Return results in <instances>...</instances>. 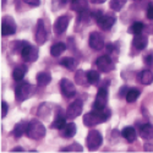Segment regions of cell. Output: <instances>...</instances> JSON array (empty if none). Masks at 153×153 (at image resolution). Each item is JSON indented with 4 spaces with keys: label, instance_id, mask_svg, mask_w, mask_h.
Segmentation results:
<instances>
[{
    "label": "cell",
    "instance_id": "6da1fadb",
    "mask_svg": "<svg viewBox=\"0 0 153 153\" xmlns=\"http://www.w3.org/2000/svg\"><path fill=\"white\" fill-rule=\"evenodd\" d=\"M110 109L105 108L102 111H97V110H92L90 113H87L83 115V124L88 127L96 126L98 124H103L105 123L109 118H110Z\"/></svg>",
    "mask_w": 153,
    "mask_h": 153
},
{
    "label": "cell",
    "instance_id": "7a4b0ae2",
    "mask_svg": "<svg viewBox=\"0 0 153 153\" xmlns=\"http://www.w3.org/2000/svg\"><path fill=\"white\" fill-rule=\"evenodd\" d=\"M45 126L39 121V120H32L28 123V127H27V137L32 138V140H42L45 136Z\"/></svg>",
    "mask_w": 153,
    "mask_h": 153
},
{
    "label": "cell",
    "instance_id": "3957f363",
    "mask_svg": "<svg viewBox=\"0 0 153 153\" xmlns=\"http://www.w3.org/2000/svg\"><path fill=\"white\" fill-rule=\"evenodd\" d=\"M33 93V86L30 85L26 81H19V83L15 87V97L19 102H23L28 99Z\"/></svg>",
    "mask_w": 153,
    "mask_h": 153
},
{
    "label": "cell",
    "instance_id": "277c9868",
    "mask_svg": "<svg viewBox=\"0 0 153 153\" xmlns=\"http://www.w3.org/2000/svg\"><path fill=\"white\" fill-rule=\"evenodd\" d=\"M107 103H108V90H107V85L100 87L97 96H96V100L93 103V110L97 111H102L107 108Z\"/></svg>",
    "mask_w": 153,
    "mask_h": 153
},
{
    "label": "cell",
    "instance_id": "5b68a950",
    "mask_svg": "<svg viewBox=\"0 0 153 153\" xmlns=\"http://www.w3.org/2000/svg\"><path fill=\"white\" fill-rule=\"evenodd\" d=\"M86 143L90 151H96L103 143V136L98 130H91L86 137Z\"/></svg>",
    "mask_w": 153,
    "mask_h": 153
},
{
    "label": "cell",
    "instance_id": "8992f818",
    "mask_svg": "<svg viewBox=\"0 0 153 153\" xmlns=\"http://www.w3.org/2000/svg\"><path fill=\"white\" fill-rule=\"evenodd\" d=\"M96 65L98 68V71L103 72V74H107V72H110L111 70H114L115 65H114L113 60L108 56V55H102L97 59L96 61Z\"/></svg>",
    "mask_w": 153,
    "mask_h": 153
},
{
    "label": "cell",
    "instance_id": "52a82bcc",
    "mask_svg": "<svg viewBox=\"0 0 153 153\" xmlns=\"http://www.w3.org/2000/svg\"><path fill=\"white\" fill-rule=\"evenodd\" d=\"M16 32V23L15 20L10 16H4L1 19V36H11Z\"/></svg>",
    "mask_w": 153,
    "mask_h": 153
},
{
    "label": "cell",
    "instance_id": "ba28073f",
    "mask_svg": "<svg viewBox=\"0 0 153 153\" xmlns=\"http://www.w3.org/2000/svg\"><path fill=\"white\" fill-rule=\"evenodd\" d=\"M82 108H83V103H82V100L81 99H76L74 100L72 103L66 109V118L68 119H75V118H77L81 115V113H82Z\"/></svg>",
    "mask_w": 153,
    "mask_h": 153
},
{
    "label": "cell",
    "instance_id": "9c48e42d",
    "mask_svg": "<svg viewBox=\"0 0 153 153\" xmlns=\"http://www.w3.org/2000/svg\"><path fill=\"white\" fill-rule=\"evenodd\" d=\"M59 87H60V91L65 98H72L76 94L75 85L68 79H61L59 82Z\"/></svg>",
    "mask_w": 153,
    "mask_h": 153
},
{
    "label": "cell",
    "instance_id": "30bf717a",
    "mask_svg": "<svg viewBox=\"0 0 153 153\" xmlns=\"http://www.w3.org/2000/svg\"><path fill=\"white\" fill-rule=\"evenodd\" d=\"M69 23H70V17L64 15V16H60L56 19V21L54 22V26H53V30L55 32L56 36H61L66 32L68 27H69Z\"/></svg>",
    "mask_w": 153,
    "mask_h": 153
},
{
    "label": "cell",
    "instance_id": "8fae6325",
    "mask_svg": "<svg viewBox=\"0 0 153 153\" xmlns=\"http://www.w3.org/2000/svg\"><path fill=\"white\" fill-rule=\"evenodd\" d=\"M21 56L25 61L27 62H34L38 59V49L34 45L27 44L21 50Z\"/></svg>",
    "mask_w": 153,
    "mask_h": 153
},
{
    "label": "cell",
    "instance_id": "7c38bea8",
    "mask_svg": "<svg viewBox=\"0 0 153 153\" xmlns=\"http://www.w3.org/2000/svg\"><path fill=\"white\" fill-rule=\"evenodd\" d=\"M88 44L94 50H100L105 47L104 39L99 32H92L90 34V37H88Z\"/></svg>",
    "mask_w": 153,
    "mask_h": 153
},
{
    "label": "cell",
    "instance_id": "4fadbf2b",
    "mask_svg": "<svg viewBox=\"0 0 153 153\" xmlns=\"http://www.w3.org/2000/svg\"><path fill=\"white\" fill-rule=\"evenodd\" d=\"M115 21H117V19L114 15H102L97 20V26L103 31H108L114 26Z\"/></svg>",
    "mask_w": 153,
    "mask_h": 153
},
{
    "label": "cell",
    "instance_id": "5bb4252c",
    "mask_svg": "<svg viewBox=\"0 0 153 153\" xmlns=\"http://www.w3.org/2000/svg\"><path fill=\"white\" fill-rule=\"evenodd\" d=\"M47 41V31L44 26V21L43 20H38L37 21V26H36V42L42 45Z\"/></svg>",
    "mask_w": 153,
    "mask_h": 153
},
{
    "label": "cell",
    "instance_id": "9a60e30c",
    "mask_svg": "<svg viewBox=\"0 0 153 153\" xmlns=\"http://www.w3.org/2000/svg\"><path fill=\"white\" fill-rule=\"evenodd\" d=\"M148 44V38L147 36L140 33V34H135L134 39H132V45L137 49V50H143Z\"/></svg>",
    "mask_w": 153,
    "mask_h": 153
},
{
    "label": "cell",
    "instance_id": "2e32d148",
    "mask_svg": "<svg viewBox=\"0 0 153 153\" xmlns=\"http://www.w3.org/2000/svg\"><path fill=\"white\" fill-rule=\"evenodd\" d=\"M137 81L145 86L153 83V72L149 70H143L137 74Z\"/></svg>",
    "mask_w": 153,
    "mask_h": 153
},
{
    "label": "cell",
    "instance_id": "e0dca14e",
    "mask_svg": "<svg viewBox=\"0 0 153 153\" xmlns=\"http://www.w3.org/2000/svg\"><path fill=\"white\" fill-rule=\"evenodd\" d=\"M36 81H37V85L39 87H44V86L49 85L50 81H52V75H50L49 72H45V71H41V72L37 74Z\"/></svg>",
    "mask_w": 153,
    "mask_h": 153
},
{
    "label": "cell",
    "instance_id": "ac0fdd59",
    "mask_svg": "<svg viewBox=\"0 0 153 153\" xmlns=\"http://www.w3.org/2000/svg\"><path fill=\"white\" fill-rule=\"evenodd\" d=\"M70 7L75 12H82L88 10V3L87 0H71Z\"/></svg>",
    "mask_w": 153,
    "mask_h": 153
},
{
    "label": "cell",
    "instance_id": "d6986e66",
    "mask_svg": "<svg viewBox=\"0 0 153 153\" xmlns=\"http://www.w3.org/2000/svg\"><path fill=\"white\" fill-rule=\"evenodd\" d=\"M76 129H77V127H76L75 123H69L60 130V134H61L62 137H65V138H71L76 135Z\"/></svg>",
    "mask_w": 153,
    "mask_h": 153
},
{
    "label": "cell",
    "instance_id": "ffe728a7",
    "mask_svg": "<svg viewBox=\"0 0 153 153\" xmlns=\"http://www.w3.org/2000/svg\"><path fill=\"white\" fill-rule=\"evenodd\" d=\"M27 127H28V123L27 121H20L15 125L14 130H12V135H14L16 138L22 137L27 132Z\"/></svg>",
    "mask_w": 153,
    "mask_h": 153
},
{
    "label": "cell",
    "instance_id": "44dd1931",
    "mask_svg": "<svg viewBox=\"0 0 153 153\" xmlns=\"http://www.w3.org/2000/svg\"><path fill=\"white\" fill-rule=\"evenodd\" d=\"M121 136L129 142H134L136 137H137V134H136V130L134 129L132 126H125L124 129L121 130Z\"/></svg>",
    "mask_w": 153,
    "mask_h": 153
},
{
    "label": "cell",
    "instance_id": "7402d4cb",
    "mask_svg": "<svg viewBox=\"0 0 153 153\" xmlns=\"http://www.w3.org/2000/svg\"><path fill=\"white\" fill-rule=\"evenodd\" d=\"M140 135L142 138L146 140H153V125L152 124H145L140 127Z\"/></svg>",
    "mask_w": 153,
    "mask_h": 153
},
{
    "label": "cell",
    "instance_id": "603a6c76",
    "mask_svg": "<svg viewBox=\"0 0 153 153\" xmlns=\"http://www.w3.org/2000/svg\"><path fill=\"white\" fill-rule=\"evenodd\" d=\"M75 81L80 86H88V77H87V72H85L83 70H77L75 72Z\"/></svg>",
    "mask_w": 153,
    "mask_h": 153
},
{
    "label": "cell",
    "instance_id": "cb8c5ba5",
    "mask_svg": "<svg viewBox=\"0 0 153 153\" xmlns=\"http://www.w3.org/2000/svg\"><path fill=\"white\" fill-rule=\"evenodd\" d=\"M65 50H66V44L62 43V42H58V43L53 44L52 48H50V54L55 58H58L65 52Z\"/></svg>",
    "mask_w": 153,
    "mask_h": 153
},
{
    "label": "cell",
    "instance_id": "d4e9b609",
    "mask_svg": "<svg viewBox=\"0 0 153 153\" xmlns=\"http://www.w3.org/2000/svg\"><path fill=\"white\" fill-rule=\"evenodd\" d=\"M65 125H66V119H65V117H64L62 114L59 111V113H58V115H56L55 119H54V121L50 124V127H52V129L61 130Z\"/></svg>",
    "mask_w": 153,
    "mask_h": 153
},
{
    "label": "cell",
    "instance_id": "484cf974",
    "mask_svg": "<svg viewBox=\"0 0 153 153\" xmlns=\"http://www.w3.org/2000/svg\"><path fill=\"white\" fill-rule=\"evenodd\" d=\"M26 74H27V68L25 65H20L17 68H15V70L12 71V77H14L15 81H21Z\"/></svg>",
    "mask_w": 153,
    "mask_h": 153
},
{
    "label": "cell",
    "instance_id": "4316f807",
    "mask_svg": "<svg viewBox=\"0 0 153 153\" xmlns=\"http://www.w3.org/2000/svg\"><path fill=\"white\" fill-rule=\"evenodd\" d=\"M141 94V91L138 90V88H129V91H127V94H126V102L127 103H134V102L137 100V98L140 97Z\"/></svg>",
    "mask_w": 153,
    "mask_h": 153
},
{
    "label": "cell",
    "instance_id": "83f0119b",
    "mask_svg": "<svg viewBox=\"0 0 153 153\" xmlns=\"http://www.w3.org/2000/svg\"><path fill=\"white\" fill-rule=\"evenodd\" d=\"M59 64L61 66L66 68L68 70H74L76 68V65H77V61H76L74 58H71V56H68V58H62L59 61Z\"/></svg>",
    "mask_w": 153,
    "mask_h": 153
},
{
    "label": "cell",
    "instance_id": "f1b7e54d",
    "mask_svg": "<svg viewBox=\"0 0 153 153\" xmlns=\"http://www.w3.org/2000/svg\"><path fill=\"white\" fill-rule=\"evenodd\" d=\"M143 28H145V25L141 21H136V22H134L131 26L129 27V33H131L134 36L135 34H140V33H142Z\"/></svg>",
    "mask_w": 153,
    "mask_h": 153
},
{
    "label": "cell",
    "instance_id": "f546056e",
    "mask_svg": "<svg viewBox=\"0 0 153 153\" xmlns=\"http://www.w3.org/2000/svg\"><path fill=\"white\" fill-rule=\"evenodd\" d=\"M87 77H88L90 85H97L99 79H100V74H99V71L90 70V71H87Z\"/></svg>",
    "mask_w": 153,
    "mask_h": 153
},
{
    "label": "cell",
    "instance_id": "4dcf8cb0",
    "mask_svg": "<svg viewBox=\"0 0 153 153\" xmlns=\"http://www.w3.org/2000/svg\"><path fill=\"white\" fill-rule=\"evenodd\" d=\"M126 3H127V0H110L109 6L114 11H120L125 6Z\"/></svg>",
    "mask_w": 153,
    "mask_h": 153
},
{
    "label": "cell",
    "instance_id": "1f68e13d",
    "mask_svg": "<svg viewBox=\"0 0 153 153\" xmlns=\"http://www.w3.org/2000/svg\"><path fill=\"white\" fill-rule=\"evenodd\" d=\"M82 151H83V148L79 143H72V145H69L66 147H62L60 149V152H82Z\"/></svg>",
    "mask_w": 153,
    "mask_h": 153
},
{
    "label": "cell",
    "instance_id": "d6a6232c",
    "mask_svg": "<svg viewBox=\"0 0 153 153\" xmlns=\"http://www.w3.org/2000/svg\"><path fill=\"white\" fill-rule=\"evenodd\" d=\"M28 43L26 42V41H15L14 42V44L11 45V48H12V50H15V52L17 53V52H20L21 53V50L26 47Z\"/></svg>",
    "mask_w": 153,
    "mask_h": 153
},
{
    "label": "cell",
    "instance_id": "836d02e7",
    "mask_svg": "<svg viewBox=\"0 0 153 153\" xmlns=\"http://www.w3.org/2000/svg\"><path fill=\"white\" fill-rule=\"evenodd\" d=\"M7 110H9V105L6 102H1V118H5L6 114H7Z\"/></svg>",
    "mask_w": 153,
    "mask_h": 153
},
{
    "label": "cell",
    "instance_id": "e575fe53",
    "mask_svg": "<svg viewBox=\"0 0 153 153\" xmlns=\"http://www.w3.org/2000/svg\"><path fill=\"white\" fill-rule=\"evenodd\" d=\"M23 3H26L27 5H30L32 7H37V6H39L41 0H23Z\"/></svg>",
    "mask_w": 153,
    "mask_h": 153
},
{
    "label": "cell",
    "instance_id": "d590c367",
    "mask_svg": "<svg viewBox=\"0 0 153 153\" xmlns=\"http://www.w3.org/2000/svg\"><path fill=\"white\" fill-rule=\"evenodd\" d=\"M146 16H147V19H149V20H153V4H149V5H148Z\"/></svg>",
    "mask_w": 153,
    "mask_h": 153
},
{
    "label": "cell",
    "instance_id": "8d00e7d4",
    "mask_svg": "<svg viewBox=\"0 0 153 153\" xmlns=\"http://www.w3.org/2000/svg\"><path fill=\"white\" fill-rule=\"evenodd\" d=\"M145 64H147V65H152L153 64V54L149 53L145 56Z\"/></svg>",
    "mask_w": 153,
    "mask_h": 153
},
{
    "label": "cell",
    "instance_id": "74e56055",
    "mask_svg": "<svg viewBox=\"0 0 153 153\" xmlns=\"http://www.w3.org/2000/svg\"><path fill=\"white\" fill-rule=\"evenodd\" d=\"M127 91H129V87H127V86H123V87L120 88L119 96H120V97H126V94H127Z\"/></svg>",
    "mask_w": 153,
    "mask_h": 153
},
{
    "label": "cell",
    "instance_id": "f35d334b",
    "mask_svg": "<svg viewBox=\"0 0 153 153\" xmlns=\"http://www.w3.org/2000/svg\"><path fill=\"white\" fill-rule=\"evenodd\" d=\"M105 48H107V52H108V53H113V52H114V49H115L114 44H111V43L105 44Z\"/></svg>",
    "mask_w": 153,
    "mask_h": 153
},
{
    "label": "cell",
    "instance_id": "ab89813d",
    "mask_svg": "<svg viewBox=\"0 0 153 153\" xmlns=\"http://www.w3.org/2000/svg\"><path fill=\"white\" fill-rule=\"evenodd\" d=\"M145 151H146V152H153V145L146 143V145H145Z\"/></svg>",
    "mask_w": 153,
    "mask_h": 153
},
{
    "label": "cell",
    "instance_id": "60d3db41",
    "mask_svg": "<svg viewBox=\"0 0 153 153\" xmlns=\"http://www.w3.org/2000/svg\"><path fill=\"white\" fill-rule=\"evenodd\" d=\"M90 1H91L92 4H103V3L107 1V0H90Z\"/></svg>",
    "mask_w": 153,
    "mask_h": 153
},
{
    "label": "cell",
    "instance_id": "b9f144b4",
    "mask_svg": "<svg viewBox=\"0 0 153 153\" xmlns=\"http://www.w3.org/2000/svg\"><path fill=\"white\" fill-rule=\"evenodd\" d=\"M25 149L22 148V147H15L14 149H12V152H23Z\"/></svg>",
    "mask_w": 153,
    "mask_h": 153
}]
</instances>
